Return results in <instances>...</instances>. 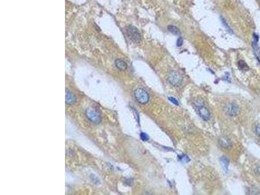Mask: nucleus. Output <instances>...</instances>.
I'll return each mask as SVG.
<instances>
[{
  "label": "nucleus",
  "instance_id": "nucleus-3",
  "mask_svg": "<svg viewBox=\"0 0 260 195\" xmlns=\"http://www.w3.org/2000/svg\"><path fill=\"white\" fill-rule=\"evenodd\" d=\"M168 80L169 83L174 87H179L181 85L183 78L181 75L176 71L170 72L168 75Z\"/></svg>",
  "mask_w": 260,
  "mask_h": 195
},
{
  "label": "nucleus",
  "instance_id": "nucleus-1",
  "mask_svg": "<svg viewBox=\"0 0 260 195\" xmlns=\"http://www.w3.org/2000/svg\"><path fill=\"white\" fill-rule=\"evenodd\" d=\"M135 97L137 101L142 105L147 104L150 99L148 93L143 89L139 88L135 91Z\"/></svg>",
  "mask_w": 260,
  "mask_h": 195
},
{
  "label": "nucleus",
  "instance_id": "nucleus-7",
  "mask_svg": "<svg viewBox=\"0 0 260 195\" xmlns=\"http://www.w3.org/2000/svg\"><path fill=\"white\" fill-rule=\"evenodd\" d=\"M219 142L220 146L224 149H229L232 146V143L231 141L228 139V138L225 137H220L219 141Z\"/></svg>",
  "mask_w": 260,
  "mask_h": 195
},
{
  "label": "nucleus",
  "instance_id": "nucleus-2",
  "mask_svg": "<svg viewBox=\"0 0 260 195\" xmlns=\"http://www.w3.org/2000/svg\"><path fill=\"white\" fill-rule=\"evenodd\" d=\"M127 35L129 39L135 43H139L141 40V36L137 28L134 26H129L126 29Z\"/></svg>",
  "mask_w": 260,
  "mask_h": 195
},
{
  "label": "nucleus",
  "instance_id": "nucleus-11",
  "mask_svg": "<svg viewBox=\"0 0 260 195\" xmlns=\"http://www.w3.org/2000/svg\"><path fill=\"white\" fill-rule=\"evenodd\" d=\"M167 29L170 33H173L174 35H178V33H180L179 29L175 26H172V25H170V26H168Z\"/></svg>",
  "mask_w": 260,
  "mask_h": 195
},
{
  "label": "nucleus",
  "instance_id": "nucleus-10",
  "mask_svg": "<svg viewBox=\"0 0 260 195\" xmlns=\"http://www.w3.org/2000/svg\"><path fill=\"white\" fill-rule=\"evenodd\" d=\"M115 66H117V68L118 69V70L121 71H124L126 70L127 67H128V65H127L126 62L121 59H117L115 61Z\"/></svg>",
  "mask_w": 260,
  "mask_h": 195
},
{
  "label": "nucleus",
  "instance_id": "nucleus-17",
  "mask_svg": "<svg viewBox=\"0 0 260 195\" xmlns=\"http://www.w3.org/2000/svg\"><path fill=\"white\" fill-rule=\"evenodd\" d=\"M182 45H183V40H182L181 37H180V38H178V39H177V46L180 47V46H182Z\"/></svg>",
  "mask_w": 260,
  "mask_h": 195
},
{
  "label": "nucleus",
  "instance_id": "nucleus-8",
  "mask_svg": "<svg viewBox=\"0 0 260 195\" xmlns=\"http://www.w3.org/2000/svg\"><path fill=\"white\" fill-rule=\"evenodd\" d=\"M75 100H76V98L74 95V94L72 92L66 91V96H65L66 103L67 104L71 105V104H73L75 103Z\"/></svg>",
  "mask_w": 260,
  "mask_h": 195
},
{
  "label": "nucleus",
  "instance_id": "nucleus-9",
  "mask_svg": "<svg viewBox=\"0 0 260 195\" xmlns=\"http://www.w3.org/2000/svg\"><path fill=\"white\" fill-rule=\"evenodd\" d=\"M220 163L224 171L227 173L228 171V167H229V163H230L229 159H228L226 157L223 156L220 159Z\"/></svg>",
  "mask_w": 260,
  "mask_h": 195
},
{
  "label": "nucleus",
  "instance_id": "nucleus-12",
  "mask_svg": "<svg viewBox=\"0 0 260 195\" xmlns=\"http://www.w3.org/2000/svg\"><path fill=\"white\" fill-rule=\"evenodd\" d=\"M179 159H180V161L181 163H188V162L190 161V159H189V157H188L187 155H180V156H179Z\"/></svg>",
  "mask_w": 260,
  "mask_h": 195
},
{
  "label": "nucleus",
  "instance_id": "nucleus-15",
  "mask_svg": "<svg viewBox=\"0 0 260 195\" xmlns=\"http://www.w3.org/2000/svg\"><path fill=\"white\" fill-rule=\"evenodd\" d=\"M168 100H170V101L172 102L173 104H175L176 105H179V102H178V101H177V100L176 99V98H173V97H169L168 98Z\"/></svg>",
  "mask_w": 260,
  "mask_h": 195
},
{
  "label": "nucleus",
  "instance_id": "nucleus-5",
  "mask_svg": "<svg viewBox=\"0 0 260 195\" xmlns=\"http://www.w3.org/2000/svg\"><path fill=\"white\" fill-rule=\"evenodd\" d=\"M225 111L229 116L234 117L239 114V108L236 104L231 103L226 106Z\"/></svg>",
  "mask_w": 260,
  "mask_h": 195
},
{
  "label": "nucleus",
  "instance_id": "nucleus-14",
  "mask_svg": "<svg viewBox=\"0 0 260 195\" xmlns=\"http://www.w3.org/2000/svg\"><path fill=\"white\" fill-rule=\"evenodd\" d=\"M140 137H141V139L143 141H147L149 139L148 135L147 134H146L145 133H141L140 135Z\"/></svg>",
  "mask_w": 260,
  "mask_h": 195
},
{
  "label": "nucleus",
  "instance_id": "nucleus-6",
  "mask_svg": "<svg viewBox=\"0 0 260 195\" xmlns=\"http://www.w3.org/2000/svg\"><path fill=\"white\" fill-rule=\"evenodd\" d=\"M198 113L200 117L203 119L204 121H208L210 120V112L209 110L205 108V107L201 106L198 109Z\"/></svg>",
  "mask_w": 260,
  "mask_h": 195
},
{
  "label": "nucleus",
  "instance_id": "nucleus-16",
  "mask_svg": "<svg viewBox=\"0 0 260 195\" xmlns=\"http://www.w3.org/2000/svg\"><path fill=\"white\" fill-rule=\"evenodd\" d=\"M255 131H256V134H257L259 137H260V124H259V125H258L256 127Z\"/></svg>",
  "mask_w": 260,
  "mask_h": 195
},
{
  "label": "nucleus",
  "instance_id": "nucleus-13",
  "mask_svg": "<svg viewBox=\"0 0 260 195\" xmlns=\"http://www.w3.org/2000/svg\"><path fill=\"white\" fill-rule=\"evenodd\" d=\"M238 65H239V67L241 69H243V70H247V69L249 68L248 66H247V65H246V62H244V61H240L239 62Z\"/></svg>",
  "mask_w": 260,
  "mask_h": 195
},
{
  "label": "nucleus",
  "instance_id": "nucleus-4",
  "mask_svg": "<svg viewBox=\"0 0 260 195\" xmlns=\"http://www.w3.org/2000/svg\"><path fill=\"white\" fill-rule=\"evenodd\" d=\"M86 116L90 121L98 124L101 121V118L99 113L92 109H87L86 111Z\"/></svg>",
  "mask_w": 260,
  "mask_h": 195
},
{
  "label": "nucleus",
  "instance_id": "nucleus-18",
  "mask_svg": "<svg viewBox=\"0 0 260 195\" xmlns=\"http://www.w3.org/2000/svg\"><path fill=\"white\" fill-rule=\"evenodd\" d=\"M255 171H256V172L257 174H260V167H258L256 168Z\"/></svg>",
  "mask_w": 260,
  "mask_h": 195
}]
</instances>
